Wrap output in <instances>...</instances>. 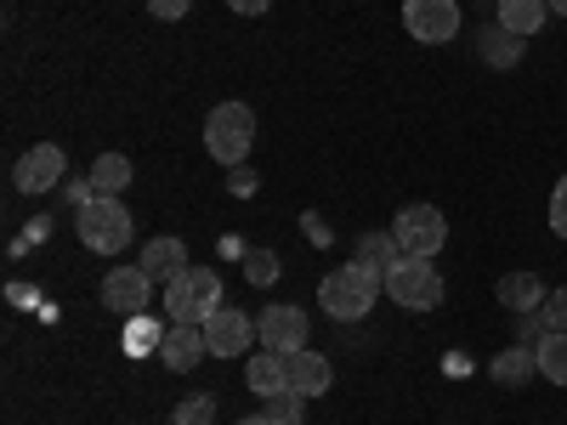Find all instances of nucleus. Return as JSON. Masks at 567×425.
I'll return each mask as SVG.
<instances>
[{"label":"nucleus","mask_w":567,"mask_h":425,"mask_svg":"<svg viewBox=\"0 0 567 425\" xmlns=\"http://www.w3.org/2000/svg\"><path fill=\"white\" fill-rule=\"evenodd\" d=\"M85 176H91V187H97V199H125V187H131V159H125V154H97Z\"/></svg>","instance_id":"20"},{"label":"nucleus","mask_w":567,"mask_h":425,"mask_svg":"<svg viewBox=\"0 0 567 425\" xmlns=\"http://www.w3.org/2000/svg\"><path fill=\"white\" fill-rule=\"evenodd\" d=\"M63 199L80 210V205H91V199H97V187H91V176H69V182H63Z\"/></svg>","instance_id":"29"},{"label":"nucleus","mask_w":567,"mask_h":425,"mask_svg":"<svg viewBox=\"0 0 567 425\" xmlns=\"http://www.w3.org/2000/svg\"><path fill=\"white\" fill-rule=\"evenodd\" d=\"M182 267H194L182 239H148V245H142V272H148L154 283H171Z\"/></svg>","instance_id":"17"},{"label":"nucleus","mask_w":567,"mask_h":425,"mask_svg":"<svg viewBox=\"0 0 567 425\" xmlns=\"http://www.w3.org/2000/svg\"><path fill=\"white\" fill-rule=\"evenodd\" d=\"M534 352H539V374H545V381L567 386V335H545Z\"/></svg>","instance_id":"22"},{"label":"nucleus","mask_w":567,"mask_h":425,"mask_svg":"<svg viewBox=\"0 0 567 425\" xmlns=\"http://www.w3.org/2000/svg\"><path fill=\"white\" fill-rule=\"evenodd\" d=\"M97 296H103L109 312H120V318H142V312H148V301H154V278L142 272V261H131V267H109Z\"/></svg>","instance_id":"9"},{"label":"nucleus","mask_w":567,"mask_h":425,"mask_svg":"<svg viewBox=\"0 0 567 425\" xmlns=\"http://www.w3.org/2000/svg\"><path fill=\"white\" fill-rule=\"evenodd\" d=\"M272 7V0H227V12H239V18H261Z\"/></svg>","instance_id":"31"},{"label":"nucleus","mask_w":567,"mask_h":425,"mask_svg":"<svg viewBox=\"0 0 567 425\" xmlns=\"http://www.w3.org/2000/svg\"><path fill=\"white\" fill-rule=\"evenodd\" d=\"M534 374H539V352L528 346V341H516V346H505L499 357H488V381L494 386H528L534 381Z\"/></svg>","instance_id":"14"},{"label":"nucleus","mask_w":567,"mask_h":425,"mask_svg":"<svg viewBox=\"0 0 567 425\" xmlns=\"http://www.w3.org/2000/svg\"><path fill=\"white\" fill-rule=\"evenodd\" d=\"M171 425H216V397L210 392H194L171 408Z\"/></svg>","instance_id":"23"},{"label":"nucleus","mask_w":567,"mask_h":425,"mask_svg":"<svg viewBox=\"0 0 567 425\" xmlns=\"http://www.w3.org/2000/svg\"><path fill=\"white\" fill-rule=\"evenodd\" d=\"M199 329H205V341H210V357H245L256 346V318L239 312V307H216Z\"/></svg>","instance_id":"10"},{"label":"nucleus","mask_w":567,"mask_h":425,"mask_svg":"<svg viewBox=\"0 0 567 425\" xmlns=\"http://www.w3.org/2000/svg\"><path fill=\"white\" fill-rule=\"evenodd\" d=\"M148 346H154V352L165 346V329H159L148 312H142V318H131V329H125V352L136 357V352H148Z\"/></svg>","instance_id":"24"},{"label":"nucleus","mask_w":567,"mask_h":425,"mask_svg":"<svg viewBox=\"0 0 567 425\" xmlns=\"http://www.w3.org/2000/svg\"><path fill=\"white\" fill-rule=\"evenodd\" d=\"M221 307V272L216 267H182L165 283V312L171 323H205Z\"/></svg>","instance_id":"4"},{"label":"nucleus","mask_w":567,"mask_h":425,"mask_svg":"<svg viewBox=\"0 0 567 425\" xmlns=\"http://www.w3.org/2000/svg\"><path fill=\"white\" fill-rule=\"evenodd\" d=\"M187 7H194V0H148V12H154L159 23H176V18H187Z\"/></svg>","instance_id":"30"},{"label":"nucleus","mask_w":567,"mask_h":425,"mask_svg":"<svg viewBox=\"0 0 567 425\" xmlns=\"http://www.w3.org/2000/svg\"><path fill=\"white\" fill-rule=\"evenodd\" d=\"M392 239H398L403 256H425V261H432L449 245V216L437 205H403L398 221H392Z\"/></svg>","instance_id":"6"},{"label":"nucleus","mask_w":567,"mask_h":425,"mask_svg":"<svg viewBox=\"0 0 567 425\" xmlns=\"http://www.w3.org/2000/svg\"><path fill=\"white\" fill-rule=\"evenodd\" d=\"M381 296H386V278L369 272L363 261H347L336 272H323V283H318V307L336 318V323H363L369 307L381 301Z\"/></svg>","instance_id":"1"},{"label":"nucleus","mask_w":567,"mask_h":425,"mask_svg":"<svg viewBox=\"0 0 567 425\" xmlns=\"http://www.w3.org/2000/svg\"><path fill=\"white\" fill-rule=\"evenodd\" d=\"M74 232L91 256H125V245L136 239V216L125 210V199H91L74 210Z\"/></svg>","instance_id":"2"},{"label":"nucleus","mask_w":567,"mask_h":425,"mask_svg":"<svg viewBox=\"0 0 567 425\" xmlns=\"http://www.w3.org/2000/svg\"><path fill=\"white\" fill-rule=\"evenodd\" d=\"M386 296L403 312H432V307H443V272L425 256H398V267L386 272Z\"/></svg>","instance_id":"5"},{"label":"nucleus","mask_w":567,"mask_h":425,"mask_svg":"<svg viewBox=\"0 0 567 425\" xmlns=\"http://www.w3.org/2000/svg\"><path fill=\"white\" fill-rule=\"evenodd\" d=\"M545 18H550L545 0H499L494 7V23H505L511 34H523V40H534L545 29Z\"/></svg>","instance_id":"19"},{"label":"nucleus","mask_w":567,"mask_h":425,"mask_svg":"<svg viewBox=\"0 0 567 425\" xmlns=\"http://www.w3.org/2000/svg\"><path fill=\"white\" fill-rule=\"evenodd\" d=\"M267 414H272L278 425H301V419H307V397H301V392H278V397H267Z\"/></svg>","instance_id":"25"},{"label":"nucleus","mask_w":567,"mask_h":425,"mask_svg":"<svg viewBox=\"0 0 567 425\" xmlns=\"http://www.w3.org/2000/svg\"><path fill=\"white\" fill-rule=\"evenodd\" d=\"M398 256H403V250H398V239H392V227H386V232H363V239L352 245V261H363L369 272H381V278L398 267Z\"/></svg>","instance_id":"21"},{"label":"nucleus","mask_w":567,"mask_h":425,"mask_svg":"<svg viewBox=\"0 0 567 425\" xmlns=\"http://www.w3.org/2000/svg\"><path fill=\"white\" fill-rule=\"evenodd\" d=\"M460 7H465V0H460Z\"/></svg>","instance_id":"34"},{"label":"nucleus","mask_w":567,"mask_h":425,"mask_svg":"<svg viewBox=\"0 0 567 425\" xmlns=\"http://www.w3.org/2000/svg\"><path fill=\"white\" fill-rule=\"evenodd\" d=\"M165 369L171 374H194L205 357H210V341H205V329L199 323H171L165 329V346H159Z\"/></svg>","instance_id":"12"},{"label":"nucleus","mask_w":567,"mask_h":425,"mask_svg":"<svg viewBox=\"0 0 567 425\" xmlns=\"http://www.w3.org/2000/svg\"><path fill=\"white\" fill-rule=\"evenodd\" d=\"M245 381L256 397H278V392H290V352H250V369H245Z\"/></svg>","instance_id":"15"},{"label":"nucleus","mask_w":567,"mask_h":425,"mask_svg":"<svg viewBox=\"0 0 567 425\" xmlns=\"http://www.w3.org/2000/svg\"><path fill=\"white\" fill-rule=\"evenodd\" d=\"M245 278H250V283H272V278H278V256H272V250H256V256L245 261Z\"/></svg>","instance_id":"27"},{"label":"nucleus","mask_w":567,"mask_h":425,"mask_svg":"<svg viewBox=\"0 0 567 425\" xmlns=\"http://www.w3.org/2000/svg\"><path fill=\"white\" fill-rule=\"evenodd\" d=\"M256 341L267 352H307V307H290V301L267 307L256 323Z\"/></svg>","instance_id":"11"},{"label":"nucleus","mask_w":567,"mask_h":425,"mask_svg":"<svg viewBox=\"0 0 567 425\" xmlns=\"http://www.w3.org/2000/svg\"><path fill=\"white\" fill-rule=\"evenodd\" d=\"M329 386H336V363H329L323 352H290V392L323 397Z\"/></svg>","instance_id":"16"},{"label":"nucleus","mask_w":567,"mask_h":425,"mask_svg":"<svg viewBox=\"0 0 567 425\" xmlns=\"http://www.w3.org/2000/svg\"><path fill=\"white\" fill-rule=\"evenodd\" d=\"M545 7H550L556 18H567V0H545Z\"/></svg>","instance_id":"33"},{"label":"nucleus","mask_w":567,"mask_h":425,"mask_svg":"<svg viewBox=\"0 0 567 425\" xmlns=\"http://www.w3.org/2000/svg\"><path fill=\"white\" fill-rule=\"evenodd\" d=\"M239 425H278V419H272V414L261 408V414H250V419H239Z\"/></svg>","instance_id":"32"},{"label":"nucleus","mask_w":567,"mask_h":425,"mask_svg":"<svg viewBox=\"0 0 567 425\" xmlns=\"http://www.w3.org/2000/svg\"><path fill=\"white\" fill-rule=\"evenodd\" d=\"M403 29L420 45H449L465 29V12L460 0H403Z\"/></svg>","instance_id":"7"},{"label":"nucleus","mask_w":567,"mask_h":425,"mask_svg":"<svg viewBox=\"0 0 567 425\" xmlns=\"http://www.w3.org/2000/svg\"><path fill=\"white\" fill-rule=\"evenodd\" d=\"M256 148V114L245 103H216L205 120V154L216 165H245Z\"/></svg>","instance_id":"3"},{"label":"nucleus","mask_w":567,"mask_h":425,"mask_svg":"<svg viewBox=\"0 0 567 425\" xmlns=\"http://www.w3.org/2000/svg\"><path fill=\"white\" fill-rule=\"evenodd\" d=\"M523 34H511L505 23H494V29H483L477 34V58L488 63V69H516V63H523Z\"/></svg>","instance_id":"18"},{"label":"nucleus","mask_w":567,"mask_h":425,"mask_svg":"<svg viewBox=\"0 0 567 425\" xmlns=\"http://www.w3.org/2000/svg\"><path fill=\"white\" fill-rule=\"evenodd\" d=\"M494 296H499V307H505L511 318H523V312H539L550 290H545L539 272H505V278L494 283Z\"/></svg>","instance_id":"13"},{"label":"nucleus","mask_w":567,"mask_h":425,"mask_svg":"<svg viewBox=\"0 0 567 425\" xmlns=\"http://www.w3.org/2000/svg\"><path fill=\"white\" fill-rule=\"evenodd\" d=\"M550 232H556V239H567V176L550 187Z\"/></svg>","instance_id":"28"},{"label":"nucleus","mask_w":567,"mask_h":425,"mask_svg":"<svg viewBox=\"0 0 567 425\" xmlns=\"http://www.w3.org/2000/svg\"><path fill=\"white\" fill-rule=\"evenodd\" d=\"M63 170H69V154L58 148V142H34V148L12 165V187H18V194H29V199L34 194H52V187L69 182Z\"/></svg>","instance_id":"8"},{"label":"nucleus","mask_w":567,"mask_h":425,"mask_svg":"<svg viewBox=\"0 0 567 425\" xmlns=\"http://www.w3.org/2000/svg\"><path fill=\"white\" fill-rule=\"evenodd\" d=\"M539 318H545V335H567V290H550Z\"/></svg>","instance_id":"26"}]
</instances>
